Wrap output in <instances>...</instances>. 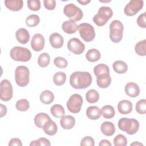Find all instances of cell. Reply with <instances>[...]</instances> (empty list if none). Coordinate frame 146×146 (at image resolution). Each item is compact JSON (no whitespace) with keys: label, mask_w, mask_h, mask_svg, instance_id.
Returning a JSON list of instances; mask_svg holds the SVG:
<instances>
[{"label":"cell","mask_w":146,"mask_h":146,"mask_svg":"<svg viewBox=\"0 0 146 146\" xmlns=\"http://www.w3.org/2000/svg\"><path fill=\"white\" fill-rule=\"evenodd\" d=\"M92 76L87 71H75L70 77V83L75 89H85L92 83Z\"/></svg>","instance_id":"cell-1"},{"label":"cell","mask_w":146,"mask_h":146,"mask_svg":"<svg viewBox=\"0 0 146 146\" xmlns=\"http://www.w3.org/2000/svg\"><path fill=\"white\" fill-rule=\"evenodd\" d=\"M117 125L120 130L130 135L135 134L138 131L140 125L139 121L135 119L127 117L121 118Z\"/></svg>","instance_id":"cell-2"},{"label":"cell","mask_w":146,"mask_h":146,"mask_svg":"<svg viewBox=\"0 0 146 146\" xmlns=\"http://www.w3.org/2000/svg\"><path fill=\"white\" fill-rule=\"evenodd\" d=\"M113 11L108 6H102L99 9L98 14L93 17V22L99 27L103 26L112 17Z\"/></svg>","instance_id":"cell-3"},{"label":"cell","mask_w":146,"mask_h":146,"mask_svg":"<svg viewBox=\"0 0 146 146\" xmlns=\"http://www.w3.org/2000/svg\"><path fill=\"white\" fill-rule=\"evenodd\" d=\"M31 52L29 49L20 46L13 47L10 52V56L11 59L18 62H27L31 58Z\"/></svg>","instance_id":"cell-4"},{"label":"cell","mask_w":146,"mask_h":146,"mask_svg":"<svg viewBox=\"0 0 146 146\" xmlns=\"http://www.w3.org/2000/svg\"><path fill=\"white\" fill-rule=\"evenodd\" d=\"M124 26L121 21L114 20L110 25V38L114 43H119L123 38Z\"/></svg>","instance_id":"cell-5"},{"label":"cell","mask_w":146,"mask_h":146,"mask_svg":"<svg viewBox=\"0 0 146 146\" xmlns=\"http://www.w3.org/2000/svg\"><path fill=\"white\" fill-rule=\"evenodd\" d=\"M30 71L27 67L19 66L15 70V80L17 84L21 87L26 86L29 83Z\"/></svg>","instance_id":"cell-6"},{"label":"cell","mask_w":146,"mask_h":146,"mask_svg":"<svg viewBox=\"0 0 146 146\" xmlns=\"http://www.w3.org/2000/svg\"><path fill=\"white\" fill-rule=\"evenodd\" d=\"M63 13L71 21L75 22L79 21L83 17L82 10L72 3L65 5L63 9Z\"/></svg>","instance_id":"cell-7"},{"label":"cell","mask_w":146,"mask_h":146,"mask_svg":"<svg viewBox=\"0 0 146 146\" xmlns=\"http://www.w3.org/2000/svg\"><path fill=\"white\" fill-rule=\"evenodd\" d=\"M78 30H79L80 37L86 42L92 41L95 37L94 27L90 23H80L78 25Z\"/></svg>","instance_id":"cell-8"},{"label":"cell","mask_w":146,"mask_h":146,"mask_svg":"<svg viewBox=\"0 0 146 146\" xmlns=\"http://www.w3.org/2000/svg\"><path fill=\"white\" fill-rule=\"evenodd\" d=\"M83 98L79 94L72 95L67 102V108L70 112L73 113H78L80 112L83 104Z\"/></svg>","instance_id":"cell-9"},{"label":"cell","mask_w":146,"mask_h":146,"mask_svg":"<svg viewBox=\"0 0 146 146\" xmlns=\"http://www.w3.org/2000/svg\"><path fill=\"white\" fill-rule=\"evenodd\" d=\"M13 95V86L7 79H3L1 82L0 99L4 102H8L11 99Z\"/></svg>","instance_id":"cell-10"},{"label":"cell","mask_w":146,"mask_h":146,"mask_svg":"<svg viewBox=\"0 0 146 146\" xmlns=\"http://www.w3.org/2000/svg\"><path fill=\"white\" fill-rule=\"evenodd\" d=\"M143 5V1L131 0L125 6L124 13L127 16H133L141 10Z\"/></svg>","instance_id":"cell-11"},{"label":"cell","mask_w":146,"mask_h":146,"mask_svg":"<svg viewBox=\"0 0 146 146\" xmlns=\"http://www.w3.org/2000/svg\"><path fill=\"white\" fill-rule=\"evenodd\" d=\"M67 48L70 51L75 54H82L85 49V45L78 38H71L67 43Z\"/></svg>","instance_id":"cell-12"},{"label":"cell","mask_w":146,"mask_h":146,"mask_svg":"<svg viewBox=\"0 0 146 146\" xmlns=\"http://www.w3.org/2000/svg\"><path fill=\"white\" fill-rule=\"evenodd\" d=\"M45 40L44 36L40 34H35L32 37L31 40V47L32 49L36 52H39L43 49Z\"/></svg>","instance_id":"cell-13"},{"label":"cell","mask_w":146,"mask_h":146,"mask_svg":"<svg viewBox=\"0 0 146 146\" xmlns=\"http://www.w3.org/2000/svg\"><path fill=\"white\" fill-rule=\"evenodd\" d=\"M124 91L127 95L131 98H136L140 94V88L138 84L134 82H128L126 84Z\"/></svg>","instance_id":"cell-14"},{"label":"cell","mask_w":146,"mask_h":146,"mask_svg":"<svg viewBox=\"0 0 146 146\" xmlns=\"http://www.w3.org/2000/svg\"><path fill=\"white\" fill-rule=\"evenodd\" d=\"M49 42L53 48H60L63 45L64 39L60 34L58 33H54L50 35Z\"/></svg>","instance_id":"cell-15"},{"label":"cell","mask_w":146,"mask_h":146,"mask_svg":"<svg viewBox=\"0 0 146 146\" xmlns=\"http://www.w3.org/2000/svg\"><path fill=\"white\" fill-rule=\"evenodd\" d=\"M60 124L64 129H71L75 125V119L71 115H63L61 117Z\"/></svg>","instance_id":"cell-16"},{"label":"cell","mask_w":146,"mask_h":146,"mask_svg":"<svg viewBox=\"0 0 146 146\" xmlns=\"http://www.w3.org/2000/svg\"><path fill=\"white\" fill-rule=\"evenodd\" d=\"M132 104L128 100H123L117 104V110L120 113L127 115L132 111Z\"/></svg>","instance_id":"cell-17"},{"label":"cell","mask_w":146,"mask_h":146,"mask_svg":"<svg viewBox=\"0 0 146 146\" xmlns=\"http://www.w3.org/2000/svg\"><path fill=\"white\" fill-rule=\"evenodd\" d=\"M17 40L21 44H26L30 40V36L29 32L24 28H20L15 33Z\"/></svg>","instance_id":"cell-18"},{"label":"cell","mask_w":146,"mask_h":146,"mask_svg":"<svg viewBox=\"0 0 146 146\" xmlns=\"http://www.w3.org/2000/svg\"><path fill=\"white\" fill-rule=\"evenodd\" d=\"M6 7L13 11H18L22 9L23 2L22 0H6L5 1Z\"/></svg>","instance_id":"cell-19"},{"label":"cell","mask_w":146,"mask_h":146,"mask_svg":"<svg viewBox=\"0 0 146 146\" xmlns=\"http://www.w3.org/2000/svg\"><path fill=\"white\" fill-rule=\"evenodd\" d=\"M43 129L46 134L49 136H53L56 133L58 127L55 122L52 120L51 119L44 124Z\"/></svg>","instance_id":"cell-20"},{"label":"cell","mask_w":146,"mask_h":146,"mask_svg":"<svg viewBox=\"0 0 146 146\" xmlns=\"http://www.w3.org/2000/svg\"><path fill=\"white\" fill-rule=\"evenodd\" d=\"M78 26L77 24L71 20L64 21L62 25V29L64 32L68 34H72L76 33Z\"/></svg>","instance_id":"cell-21"},{"label":"cell","mask_w":146,"mask_h":146,"mask_svg":"<svg viewBox=\"0 0 146 146\" xmlns=\"http://www.w3.org/2000/svg\"><path fill=\"white\" fill-rule=\"evenodd\" d=\"M100 129L102 133L107 136H111L115 132V127L110 121L103 122L101 125Z\"/></svg>","instance_id":"cell-22"},{"label":"cell","mask_w":146,"mask_h":146,"mask_svg":"<svg viewBox=\"0 0 146 146\" xmlns=\"http://www.w3.org/2000/svg\"><path fill=\"white\" fill-rule=\"evenodd\" d=\"M50 119V117L47 113L40 112L35 116L34 123L39 128H43L44 124Z\"/></svg>","instance_id":"cell-23"},{"label":"cell","mask_w":146,"mask_h":146,"mask_svg":"<svg viewBox=\"0 0 146 146\" xmlns=\"http://www.w3.org/2000/svg\"><path fill=\"white\" fill-rule=\"evenodd\" d=\"M86 115L91 120H97L101 116L100 109L97 106H90L86 110Z\"/></svg>","instance_id":"cell-24"},{"label":"cell","mask_w":146,"mask_h":146,"mask_svg":"<svg viewBox=\"0 0 146 146\" xmlns=\"http://www.w3.org/2000/svg\"><path fill=\"white\" fill-rule=\"evenodd\" d=\"M96 83L98 87L102 88H106L111 83L110 75H103L96 77Z\"/></svg>","instance_id":"cell-25"},{"label":"cell","mask_w":146,"mask_h":146,"mask_svg":"<svg viewBox=\"0 0 146 146\" xmlns=\"http://www.w3.org/2000/svg\"><path fill=\"white\" fill-rule=\"evenodd\" d=\"M113 70L119 74H123L128 70V65L123 60H116L112 64Z\"/></svg>","instance_id":"cell-26"},{"label":"cell","mask_w":146,"mask_h":146,"mask_svg":"<svg viewBox=\"0 0 146 146\" xmlns=\"http://www.w3.org/2000/svg\"><path fill=\"white\" fill-rule=\"evenodd\" d=\"M101 54L100 51L96 48H91L88 50L86 54L87 60L90 62H95L100 59Z\"/></svg>","instance_id":"cell-27"},{"label":"cell","mask_w":146,"mask_h":146,"mask_svg":"<svg viewBox=\"0 0 146 146\" xmlns=\"http://www.w3.org/2000/svg\"><path fill=\"white\" fill-rule=\"evenodd\" d=\"M40 100L45 104H49L54 100V94L50 90H46L42 92L39 96Z\"/></svg>","instance_id":"cell-28"},{"label":"cell","mask_w":146,"mask_h":146,"mask_svg":"<svg viewBox=\"0 0 146 146\" xmlns=\"http://www.w3.org/2000/svg\"><path fill=\"white\" fill-rule=\"evenodd\" d=\"M94 73L96 77L103 75H110V68L105 64H99L94 67Z\"/></svg>","instance_id":"cell-29"},{"label":"cell","mask_w":146,"mask_h":146,"mask_svg":"<svg viewBox=\"0 0 146 146\" xmlns=\"http://www.w3.org/2000/svg\"><path fill=\"white\" fill-rule=\"evenodd\" d=\"M101 111V115L105 119H111L114 117L115 114V111L113 107L110 105H106L103 106Z\"/></svg>","instance_id":"cell-30"},{"label":"cell","mask_w":146,"mask_h":146,"mask_svg":"<svg viewBox=\"0 0 146 146\" xmlns=\"http://www.w3.org/2000/svg\"><path fill=\"white\" fill-rule=\"evenodd\" d=\"M86 99L89 103H95L99 99V94L96 90L91 89L86 92Z\"/></svg>","instance_id":"cell-31"},{"label":"cell","mask_w":146,"mask_h":146,"mask_svg":"<svg viewBox=\"0 0 146 146\" xmlns=\"http://www.w3.org/2000/svg\"><path fill=\"white\" fill-rule=\"evenodd\" d=\"M50 112L52 115L56 118L61 117L65 113V110L63 107L59 104L53 105L50 108Z\"/></svg>","instance_id":"cell-32"},{"label":"cell","mask_w":146,"mask_h":146,"mask_svg":"<svg viewBox=\"0 0 146 146\" xmlns=\"http://www.w3.org/2000/svg\"><path fill=\"white\" fill-rule=\"evenodd\" d=\"M66 78V74L64 72L58 71L53 76V82L56 86H62L65 83Z\"/></svg>","instance_id":"cell-33"},{"label":"cell","mask_w":146,"mask_h":146,"mask_svg":"<svg viewBox=\"0 0 146 146\" xmlns=\"http://www.w3.org/2000/svg\"><path fill=\"white\" fill-rule=\"evenodd\" d=\"M135 52L139 56L146 55V39H144L137 42L135 46Z\"/></svg>","instance_id":"cell-34"},{"label":"cell","mask_w":146,"mask_h":146,"mask_svg":"<svg viewBox=\"0 0 146 146\" xmlns=\"http://www.w3.org/2000/svg\"><path fill=\"white\" fill-rule=\"evenodd\" d=\"M50 62V56L47 52H43L38 58V64L42 68L47 67Z\"/></svg>","instance_id":"cell-35"},{"label":"cell","mask_w":146,"mask_h":146,"mask_svg":"<svg viewBox=\"0 0 146 146\" xmlns=\"http://www.w3.org/2000/svg\"><path fill=\"white\" fill-rule=\"evenodd\" d=\"M39 22L40 18L36 14L30 15L26 19V24L30 27H33L37 26Z\"/></svg>","instance_id":"cell-36"},{"label":"cell","mask_w":146,"mask_h":146,"mask_svg":"<svg viewBox=\"0 0 146 146\" xmlns=\"http://www.w3.org/2000/svg\"><path fill=\"white\" fill-rule=\"evenodd\" d=\"M15 107L18 111L22 112L26 111L30 108L29 102L26 99H21L17 102Z\"/></svg>","instance_id":"cell-37"},{"label":"cell","mask_w":146,"mask_h":146,"mask_svg":"<svg viewBox=\"0 0 146 146\" xmlns=\"http://www.w3.org/2000/svg\"><path fill=\"white\" fill-rule=\"evenodd\" d=\"M135 109L137 113L145 114L146 113V100L145 99L139 100L136 104Z\"/></svg>","instance_id":"cell-38"},{"label":"cell","mask_w":146,"mask_h":146,"mask_svg":"<svg viewBox=\"0 0 146 146\" xmlns=\"http://www.w3.org/2000/svg\"><path fill=\"white\" fill-rule=\"evenodd\" d=\"M113 144L115 146H126L127 139L123 135L118 134L113 139Z\"/></svg>","instance_id":"cell-39"},{"label":"cell","mask_w":146,"mask_h":146,"mask_svg":"<svg viewBox=\"0 0 146 146\" xmlns=\"http://www.w3.org/2000/svg\"><path fill=\"white\" fill-rule=\"evenodd\" d=\"M54 64L59 68H64L68 65L67 60L61 56H57L54 60Z\"/></svg>","instance_id":"cell-40"},{"label":"cell","mask_w":146,"mask_h":146,"mask_svg":"<svg viewBox=\"0 0 146 146\" xmlns=\"http://www.w3.org/2000/svg\"><path fill=\"white\" fill-rule=\"evenodd\" d=\"M30 146H39V145H45V146H50L51 145V143L50 141L45 138V137H40L36 140L32 141L30 144Z\"/></svg>","instance_id":"cell-41"},{"label":"cell","mask_w":146,"mask_h":146,"mask_svg":"<svg viewBox=\"0 0 146 146\" xmlns=\"http://www.w3.org/2000/svg\"><path fill=\"white\" fill-rule=\"evenodd\" d=\"M27 6L30 10L38 11L40 9V2L39 0L28 1L27 2Z\"/></svg>","instance_id":"cell-42"},{"label":"cell","mask_w":146,"mask_h":146,"mask_svg":"<svg viewBox=\"0 0 146 146\" xmlns=\"http://www.w3.org/2000/svg\"><path fill=\"white\" fill-rule=\"evenodd\" d=\"M95 145V141L94 139L90 136H87L84 137L80 141V145L81 146H85V145H88V146H94Z\"/></svg>","instance_id":"cell-43"},{"label":"cell","mask_w":146,"mask_h":146,"mask_svg":"<svg viewBox=\"0 0 146 146\" xmlns=\"http://www.w3.org/2000/svg\"><path fill=\"white\" fill-rule=\"evenodd\" d=\"M43 5L48 10H53L56 7V1L54 0H44Z\"/></svg>","instance_id":"cell-44"},{"label":"cell","mask_w":146,"mask_h":146,"mask_svg":"<svg viewBox=\"0 0 146 146\" xmlns=\"http://www.w3.org/2000/svg\"><path fill=\"white\" fill-rule=\"evenodd\" d=\"M137 23L138 26L141 28L145 29L146 24H145V13H143L141 14L137 19Z\"/></svg>","instance_id":"cell-45"},{"label":"cell","mask_w":146,"mask_h":146,"mask_svg":"<svg viewBox=\"0 0 146 146\" xmlns=\"http://www.w3.org/2000/svg\"><path fill=\"white\" fill-rule=\"evenodd\" d=\"M8 145H9V146H14V145L22 146V143L21 140L15 137V138H12L10 139Z\"/></svg>","instance_id":"cell-46"},{"label":"cell","mask_w":146,"mask_h":146,"mask_svg":"<svg viewBox=\"0 0 146 146\" xmlns=\"http://www.w3.org/2000/svg\"><path fill=\"white\" fill-rule=\"evenodd\" d=\"M1 106V115L0 117H2L3 116H5L7 113V108L5 106L2 104H0Z\"/></svg>","instance_id":"cell-47"},{"label":"cell","mask_w":146,"mask_h":146,"mask_svg":"<svg viewBox=\"0 0 146 146\" xmlns=\"http://www.w3.org/2000/svg\"><path fill=\"white\" fill-rule=\"evenodd\" d=\"M99 145V146H111L112 144L108 140L103 139L100 141Z\"/></svg>","instance_id":"cell-48"},{"label":"cell","mask_w":146,"mask_h":146,"mask_svg":"<svg viewBox=\"0 0 146 146\" xmlns=\"http://www.w3.org/2000/svg\"><path fill=\"white\" fill-rule=\"evenodd\" d=\"M77 2L81 5H86L90 2V0H77Z\"/></svg>","instance_id":"cell-49"},{"label":"cell","mask_w":146,"mask_h":146,"mask_svg":"<svg viewBox=\"0 0 146 146\" xmlns=\"http://www.w3.org/2000/svg\"><path fill=\"white\" fill-rule=\"evenodd\" d=\"M131 146H132V145H134V146H140V145H142L143 146V144H141V143H139L138 141H135L133 143H132L131 144H130Z\"/></svg>","instance_id":"cell-50"},{"label":"cell","mask_w":146,"mask_h":146,"mask_svg":"<svg viewBox=\"0 0 146 146\" xmlns=\"http://www.w3.org/2000/svg\"><path fill=\"white\" fill-rule=\"evenodd\" d=\"M99 2H111V0H108V1H102V0H99Z\"/></svg>","instance_id":"cell-51"}]
</instances>
